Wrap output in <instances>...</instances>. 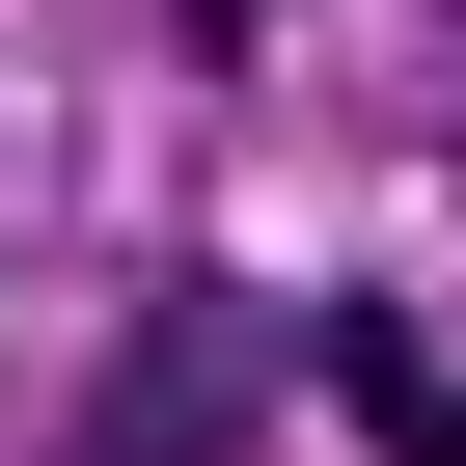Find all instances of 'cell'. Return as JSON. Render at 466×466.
<instances>
[{"mask_svg":"<svg viewBox=\"0 0 466 466\" xmlns=\"http://www.w3.org/2000/svg\"><path fill=\"white\" fill-rule=\"evenodd\" d=\"M302 357H329V384H357V439H384V466H466V357H439V329H411V302H329V329H302Z\"/></svg>","mask_w":466,"mask_h":466,"instance_id":"cell-2","label":"cell"},{"mask_svg":"<svg viewBox=\"0 0 466 466\" xmlns=\"http://www.w3.org/2000/svg\"><path fill=\"white\" fill-rule=\"evenodd\" d=\"M275 302H137V357H110V439L83 466H248V411H275Z\"/></svg>","mask_w":466,"mask_h":466,"instance_id":"cell-1","label":"cell"}]
</instances>
